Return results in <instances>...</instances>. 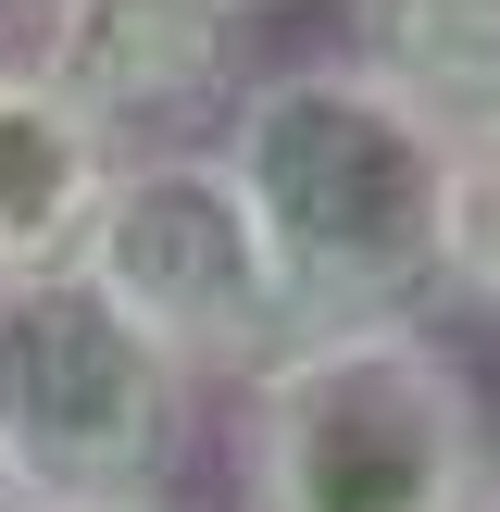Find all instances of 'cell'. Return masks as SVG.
I'll return each instance as SVG.
<instances>
[{
    "mask_svg": "<svg viewBox=\"0 0 500 512\" xmlns=\"http://www.w3.org/2000/svg\"><path fill=\"white\" fill-rule=\"evenodd\" d=\"M213 175L238 188L300 338L425 325L450 300V138H425L338 50L250 75L213 125Z\"/></svg>",
    "mask_w": 500,
    "mask_h": 512,
    "instance_id": "obj_1",
    "label": "cell"
},
{
    "mask_svg": "<svg viewBox=\"0 0 500 512\" xmlns=\"http://www.w3.org/2000/svg\"><path fill=\"white\" fill-rule=\"evenodd\" d=\"M225 488L238 512H475L500 475L488 400L438 325L288 338L225 388Z\"/></svg>",
    "mask_w": 500,
    "mask_h": 512,
    "instance_id": "obj_2",
    "label": "cell"
},
{
    "mask_svg": "<svg viewBox=\"0 0 500 512\" xmlns=\"http://www.w3.org/2000/svg\"><path fill=\"white\" fill-rule=\"evenodd\" d=\"M200 450V388L88 288H0V463L25 500H175Z\"/></svg>",
    "mask_w": 500,
    "mask_h": 512,
    "instance_id": "obj_3",
    "label": "cell"
},
{
    "mask_svg": "<svg viewBox=\"0 0 500 512\" xmlns=\"http://www.w3.org/2000/svg\"><path fill=\"white\" fill-rule=\"evenodd\" d=\"M75 275H88L188 388H250V375L300 338L288 300H275V275H263V238H250L238 188L213 175V150H138V163H113Z\"/></svg>",
    "mask_w": 500,
    "mask_h": 512,
    "instance_id": "obj_4",
    "label": "cell"
},
{
    "mask_svg": "<svg viewBox=\"0 0 500 512\" xmlns=\"http://www.w3.org/2000/svg\"><path fill=\"white\" fill-rule=\"evenodd\" d=\"M25 75L113 163H138V150H213L225 100L250 88V0H38Z\"/></svg>",
    "mask_w": 500,
    "mask_h": 512,
    "instance_id": "obj_5",
    "label": "cell"
},
{
    "mask_svg": "<svg viewBox=\"0 0 500 512\" xmlns=\"http://www.w3.org/2000/svg\"><path fill=\"white\" fill-rule=\"evenodd\" d=\"M363 88H388L425 138H488L500 125V0H338Z\"/></svg>",
    "mask_w": 500,
    "mask_h": 512,
    "instance_id": "obj_6",
    "label": "cell"
},
{
    "mask_svg": "<svg viewBox=\"0 0 500 512\" xmlns=\"http://www.w3.org/2000/svg\"><path fill=\"white\" fill-rule=\"evenodd\" d=\"M100 188H113V150H100L25 63H0V288L75 275Z\"/></svg>",
    "mask_w": 500,
    "mask_h": 512,
    "instance_id": "obj_7",
    "label": "cell"
},
{
    "mask_svg": "<svg viewBox=\"0 0 500 512\" xmlns=\"http://www.w3.org/2000/svg\"><path fill=\"white\" fill-rule=\"evenodd\" d=\"M450 300L500 325V125L450 150Z\"/></svg>",
    "mask_w": 500,
    "mask_h": 512,
    "instance_id": "obj_8",
    "label": "cell"
},
{
    "mask_svg": "<svg viewBox=\"0 0 500 512\" xmlns=\"http://www.w3.org/2000/svg\"><path fill=\"white\" fill-rule=\"evenodd\" d=\"M25 512H175V500H25Z\"/></svg>",
    "mask_w": 500,
    "mask_h": 512,
    "instance_id": "obj_9",
    "label": "cell"
},
{
    "mask_svg": "<svg viewBox=\"0 0 500 512\" xmlns=\"http://www.w3.org/2000/svg\"><path fill=\"white\" fill-rule=\"evenodd\" d=\"M0 512H25V488H13V463H0Z\"/></svg>",
    "mask_w": 500,
    "mask_h": 512,
    "instance_id": "obj_10",
    "label": "cell"
},
{
    "mask_svg": "<svg viewBox=\"0 0 500 512\" xmlns=\"http://www.w3.org/2000/svg\"><path fill=\"white\" fill-rule=\"evenodd\" d=\"M475 512H500V475H488V500H475Z\"/></svg>",
    "mask_w": 500,
    "mask_h": 512,
    "instance_id": "obj_11",
    "label": "cell"
},
{
    "mask_svg": "<svg viewBox=\"0 0 500 512\" xmlns=\"http://www.w3.org/2000/svg\"><path fill=\"white\" fill-rule=\"evenodd\" d=\"M0 13H38V0H0Z\"/></svg>",
    "mask_w": 500,
    "mask_h": 512,
    "instance_id": "obj_12",
    "label": "cell"
}]
</instances>
